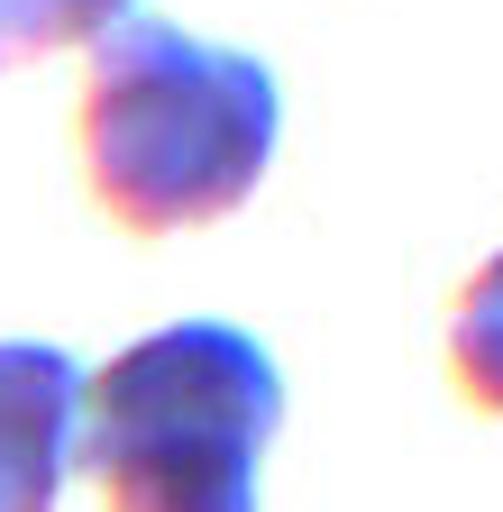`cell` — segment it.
<instances>
[{
	"instance_id": "obj_1",
	"label": "cell",
	"mask_w": 503,
	"mask_h": 512,
	"mask_svg": "<svg viewBox=\"0 0 503 512\" xmlns=\"http://www.w3.org/2000/svg\"><path fill=\"white\" fill-rule=\"evenodd\" d=\"M83 183L129 238L229 220L284 147V83L266 55L211 46L156 10H129L83 74Z\"/></svg>"
},
{
	"instance_id": "obj_2",
	"label": "cell",
	"mask_w": 503,
	"mask_h": 512,
	"mask_svg": "<svg viewBox=\"0 0 503 512\" xmlns=\"http://www.w3.org/2000/svg\"><path fill=\"white\" fill-rule=\"evenodd\" d=\"M284 430V366L238 320H165L83 375L74 458L101 512H257V467Z\"/></svg>"
},
{
	"instance_id": "obj_3",
	"label": "cell",
	"mask_w": 503,
	"mask_h": 512,
	"mask_svg": "<svg viewBox=\"0 0 503 512\" xmlns=\"http://www.w3.org/2000/svg\"><path fill=\"white\" fill-rule=\"evenodd\" d=\"M83 430V366L55 339H0V512H55Z\"/></svg>"
},
{
	"instance_id": "obj_4",
	"label": "cell",
	"mask_w": 503,
	"mask_h": 512,
	"mask_svg": "<svg viewBox=\"0 0 503 512\" xmlns=\"http://www.w3.org/2000/svg\"><path fill=\"white\" fill-rule=\"evenodd\" d=\"M449 375L476 412L503 421V247L458 284V311H449Z\"/></svg>"
},
{
	"instance_id": "obj_5",
	"label": "cell",
	"mask_w": 503,
	"mask_h": 512,
	"mask_svg": "<svg viewBox=\"0 0 503 512\" xmlns=\"http://www.w3.org/2000/svg\"><path fill=\"white\" fill-rule=\"evenodd\" d=\"M138 0H0V74H19L37 55H65V46H101Z\"/></svg>"
}]
</instances>
